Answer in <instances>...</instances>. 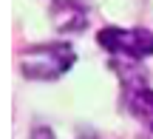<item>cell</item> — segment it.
Instances as JSON below:
<instances>
[{"instance_id":"3957f363","label":"cell","mask_w":153,"mask_h":139,"mask_svg":"<svg viewBox=\"0 0 153 139\" xmlns=\"http://www.w3.org/2000/svg\"><path fill=\"white\" fill-rule=\"evenodd\" d=\"M128 108H131V114L142 125H148V128L153 131V91L150 88L131 91V94H128Z\"/></svg>"},{"instance_id":"277c9868","label":"cell","mask_w":153,"mask_h":139,"mask_svg":"<svg viewBox=\"0 0 153 139\" xmlns=\"http://www.w3.org/2000/svg\"><path fill=\"white\" fill-rule=\"evenodd\" d=\"M31 139H54V134H51V128L40 125V128H34V131H31Z\"/></svg>"},{"instance_id":"7a4b0ae2","label":"cell","mask_w":153,"mask_h":139,"mask_svg":"<svg viewBox=\"0 0 153 139\" xmlns=\"http://www.w3.org/2000/svg\"><path fill=\"white\" fill-rule=\"evenodd\" d=\"M97 43L114 57H128V60H142L153 54V31L148 28H116L108 26L97 34Z\"/></svg>"},{"instance_id":"6da1fadb","label":"cell","mask_w":153,"mask_h":139,"mask_svg":"<svg viewBox=\"0 0 153 139\" xmlns=\"http://www.w3.org/2000/svg\"><path fill=\"white\" fill-rule=\"evenodd\" d=\"M76 62V54L68 43H43L23 54L20 71L28 80H57Z\"/></svg>"}]
</instances>
